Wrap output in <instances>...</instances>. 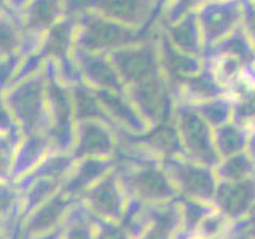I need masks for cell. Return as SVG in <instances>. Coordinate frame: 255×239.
I'll return each mask as SVG.
<instances>
[{
    "label": "cell",
    "mask_w": 255,
    "mask_h": 239,
    "mask_svg": "<svg viewBox=\"0 0 255 239\" xmlns=\"http://www.w3.org/2000/svg\"><path fill=\"white\" fill-rule=\"evenodd\" d=\"M115 169L112 158H85L77 159L64 179L61 191L72 199H80L94 183Z\"/></svg>",
    "instance_id": "cell-8"
},
{
    "label": "cell",
    "mask_w": 255,
    "mask_h": 239,
    "mask_svg": "<svg viewBox=\"0 0 255 239\" xmlns=\"http://www.w3.org/2000/svg\"><path fill=\"white\" fill-rule=\"evenodd\" d=\"M2 99L22 135L45 132L46 78L43 72L6 86L2 91Z\"/></svg>",
    "instance_id": "cell-2"
},
{
    "label": "cell",
    "mask_w": 255,
    "mask_h": 239,
    "mask_svg": "<svg viewBox=\"0 0 255 239\" xmlns=\"http://www.w3.org/2000/svg\"><path fill=\"white\" fill-rule=\"evenodd\" d=\"M78 199H72L59 191L46 203L38 206L37 209L32 211L27 217H24L21 225V235L19 239H34L40 235L50 233V231L59 228L66 215L70 211Z\"/></svg>",
    "instance_id": "cell-7"
},
{
    "label": "cell",
    "mask_w": 255,
    "mask_h": 239,
    "mask_svg": "<svg viewBox=\"0 0 255 239\" xmlns=\"http://www.w3.org/2000/svg\"><path fill=\"white\" fill-rule=\"evenodd\" d=\"M22 225V193L14 182L0 180V235L19 239Z\"/></svg>",
    "instance_id": "cell-11"
},
{
    "label": "cell",
    "mask_w": 255,
    "mask_h": 239,
    "mask_svg": "<svg viewBox=\"0 0 255 239\" xmlns=\"http://www.w3.org/2000/svg\"><path fill=\"white\" fill-rule=\"evenodd\" d=\"M51 151V142L45 132L22 135L14 151L11 182H18L30 171H34Z\"/></svg>",
    "instance_id": "cell-10"
},
{
    "label": "cell",
    "mask_w": 255,
    "mask_h": 239,
    "mask_svg": "<svg viewBox=\"0 0 255 239\" xmlns=\"http://www.w3.org/2000/svg\"><path fill=\"white\" fill-rule=\"evenodd\" d=\"M0 239H3V238H2V235H0Z\"/></svg>",
    "instance_id": "cell-24"
},
{
    "label": "cell",
    "mask_w": 255,
    "mask_h": 239,
    "mask_svg": "<svg viewBox=\"0 0 255 239\" xmlns=\"http://www.w3.org/2000/svg\"><path fill=\"white\" fill-rule=\"evenodd\" d=\"M30 0H6V8L13 13H19Z\"/></svg>",
    "instance_id": "cell-21"
},
{
    "label": "cell",
    "mask_w": 255,
    "mask_h": 239,
    "mask_svg": "<svg viewBox=\"0 0 255 239\" xmlns=\"http://www.w3.org/2000/svg\"><path fill=\"white\" fill-rule=\"evenodd\" d=\"M69 90L72 96V102H74L77 123L86 121V120H99V121L110 123L101 107L96 90H93L91 86H88L83 82L77 83L75 86L69 88Z\"/></svg>",
    "instance_id": "cell-14"
},
{
    "label": "cell",
    "mask_w": 255,
    "mask_h": 239,
    "mask_svg": "<svg viewBox=\"0 0 255 239\" xmlns=\"http://www.w3.org/2000/svg\"><path fill=\"white\" fill-rule=\"evenodd\" d=\"M21 137V131L0 132V180L11 182L13 158Z\"/></svg>",
    "instance_id": "cell-18"
},
{
    "label": "cell",
    "mask_w": 255,
    "mask_h": 239,
    "mask_svg": "<svg viewBox=\"0 0 255 239\" xmlns=\"http://www.w3.org/2000/svg\"><path fill=\"white\" fill-rule=\"evenodd\" d=\"M62 239H94L93 235V215L78 201L70 207L64 220Z\"/></svg>",
    "instance_id": "cell-17"
},
{
    "label": "cell",
    "mask_w": 255,
    "mask_h": 239,
    "mask_svg": "<svg viewBox=\"0 0 255 239\" xmlns=\"http://www.w3.org/2000/svg\"><path fill=\"white\" fill-rule=\"evenodd\" d=\"M62 235H64V223L59 227V228H56L53 231H50V233H45V235H40L34 239H62Z\"/></svg>",
    "instance_id": "cell-22"
},
{
    "label": "cell",
    "mask_w": 255,
    "mask_h": 239,
    "mask_svg": "<svg viewBox=\"0 0 255 239\" xmlns=\"http://www.w3.org/2000/svg\"><path fill=\"white\" fill-rule=\"evenodd\" d=\"M94 239H129V235L122 228V222H112L93 217Z\"/></svg>",
    "instance_id": "cell-19"
},
{
    "label": "cell",
    "mask_w": 255,
    "mask_h": 239,
    "mask_svg": "<svg viewBox=\"0 0 255 239\" xmlns=\"http://www.w3.org/2000/svg\"><path fill=\"white\" fill-rule=\"evenodd\" d=\"M72 164H74V158L70 156V153L51 151L34 171H30L27 175H24L22 179H19L14 183L19 190H22L26 185H29L30 182H34L37 179H53V180H59L62 183L67 172L70 171Z\"/></svg>",
    "instance_id": "cell-13"
},
{
    "label": "cell",
    "mask_w": 255,
    "mask_h": 239,
    "mask_svg": "<svg viewBox=\"0 0 255 239\" xmlns=\"http://www.w3.org/2000/svg\"><path fill=\"white\" fill-rule=\"evenodd\" d=\"M114 148V132L107 121L86 120L77 123L74 145L70 150L74 161L85 158H112Z\"/></svg>",
    "instance_id": "cell-6"
},
{
    "label": "cell",
    "mask_w": 255,
    "mask_h": 239,
    "mask_svg": "<svg viewBox=\"0 0 255 239\" xmlns=\"http://www.w3.org/2000/svg\"><path fill=\"white\" fill-rule=\"evenodd\" d=\"M62 183L59 180L53 179H37L34 182H30L29 185H26L22 190V220L24 217L37 209L38 206H42L46 203L48 199H51L56 193L61 191Z\"/></svg>",
    "instance_id": "cell-16"
},
{
    "label": "cell",
    "mask_w": 255,
    "mask_h": 239,
    "mask_svg": "<svg viewBox=\"0 0 255 239\" xmlns=\"http://www.w3.org/2000/svg\"><path fill=\"white\" fill-rule=\"evenodd\" d=\"M18 18L24 30L43 35L56 22L67 16L66 0H30L22 8Z\"/></svg>",
    "instance_id": "cell-9"
},
{
    "label": "cell",
    "mask_w": 255,
    "mask_h": 239,
    "mask_svg": "<svg viewBox=\"0 0 255 239\" xmlns=\"http://www.w3.org/2000/svg\"><path fill=\"white\" fill-rule=\"evenodd\" d=\"M70 56L80 72V77H82L83 83L91 86L96 91L104 90V91L123 93L125 85L118 75L114 62L110 61L109 54L90 53L74 46Z\"/></svg>",
    "instance_id": "cell-5"
},
{
    "label": "cell",
    "mask_w": 255,
    "mask_h": 239,
    "mask_svg": "<svg viewBox=\"0 0 255 239\" xmlns=\"http://www.w3.org/2000/svg\"><path fill=\"white\" fill-rule=\"evenodd\" d=\"M13 131H19V127L16 126L10 110L6 109L2 99V93H0V132H13Z\"/></svg>",
    "instance_id": "cell-20"
},
{
    "label": "cell",
    "mask_w": 255,
    "mask_h": 239,
    "mask_svg": "<svg viewBox=\"0 0 255 239\" xmlns=\"http://www.w3.org/2000/svg\"><path fill=\"white\" fill-rule=\"evenodd\" d=\"M75 30H77V18L75 16H66L53 27L48 29L40 45V54L43 59L58 61L67 58L72 54L75 46Z\"/></svg>",
    "instance_id": "cell-12"
},
{
    "label": "cell",
    "mask_w": 255,
    "mask_h": 239,
    "mask_svg": "<svg viewBox=\"0 0 255 239\" xmlns=\"http://www.w3.org/2000/svg\"><path fill=\"white\" fill-rule=\"evenodd\" d=\"M6 10H8V8H6V0H0V13H3Z\"/></svg>",
    "instance_id": "cell-23"
},
{
    "label": "cell",
    "mask_w": 255,
    "mask_h": 239,
    "mask_svg": "<svg viewBox=\"0 0 255 239\" xmlns=\"http://www.w3.org/2000/svg\"><path fill=\"white\" fill-rule=\"evenodd\" d=\"M126 29L96 11H85L77 18L75 46L90 53L110 54L125 42Z\"/></svg>",
    "instance_id": "cell-3"
},
{
    "label": "cell",
    "mask_w": 255,
    "mask_h": 239,
    "mask_svg": "<svg viewBox=\"0 0 255 239\" xmlns=\"http://www.w3.org/2000/svg\"><path fill=\"white\" fill-rule=\"evenodd\" d=\"M80 201L96 219L122 222L126 209V196L115 169L94 183Z\"/></svg>",
    "instance_id": "cell-4"
},
{
    "label": "cell",
    "mask_w": 255,
    "mask_h": 239,
    "mask_svg": "<svg viewBox=\"0 0 255 239\" xmlns=\"http://www.w3.org/2000/svg\"><path fill=\"white\" fill-rule=\"evenodd\" d=\"M22 38L24 27L18 14L10 10L0 13V59L14 58V56L21 58Z\"/></svg>",
    "instance_id": "cell-15"
},
{
    "label": "cell",
    "mask_w": 255,
    "mask_h": 239,
    "mask_svg": "<svg viewBox=\"0 0 255 239\" xmlns=\"http://www.w3.org/2000/svg\"><path fill=\"white\" fill-rule=\"evenodd\" d=\"M42 72L46 78V129L53 151L70 153L75 135V112L70 90L54 77L53 61L45 59Z\"/></svg>",
    "instance_id": "cell-1"
}]
</instances>
